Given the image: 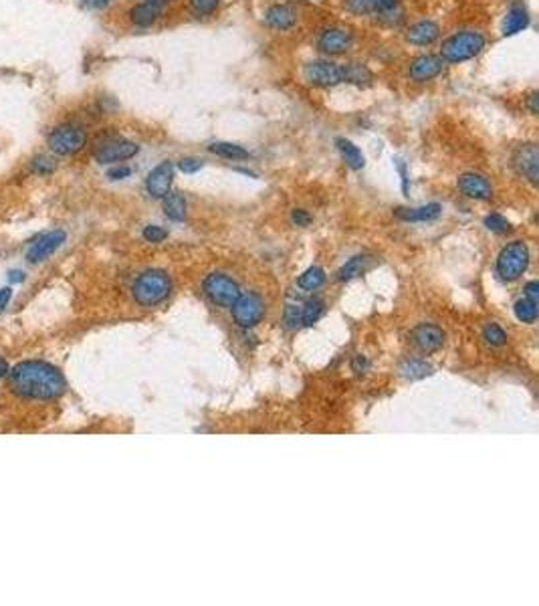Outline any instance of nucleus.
<instances>
[{
	"label": "nucleus",
	"mask_w": 539,
	"mask_h": 606,
	"mask_svg": "<svg viewBox=\"0 0 539 606\" xmlns=\"http://www.w3.org/2000/svg\"><path fill=\"white\" fill-rule=\"evenodd\" d=\"M432 372L431 364H426L424 360H406L404 364L400 366V374L404 376L406 380H420L424 376H429Z\"/></svg>",
	"instance_id": "obj_29"
},
{
	"label": "nucleus",
	"mask_w": 539,
	"mask_h": 606,
	"mask_svg": "<svg viewBox=\"0 0 539 606\" xmlns=\"http://www.w3.org/2000/svg\"><path fill=\"white\" fill-rule=\"evenodd\" d=\"M351 33L346 30V28L339 27H331L322 33V37L317 39V49L324 53V55L329 57H337L344 55L351 45Z\"/></svg>",
	"instance_id": "obj_14"
},
{
	"label": "nucleus",
	"mask_w": 539,
	"mask_h": 606,
	"mask_svg": "<svg viewBox=\"0 0 539 606\" xmlns=\"http://www.w3.org/2000/svg\"><path fill=\"white\" fill-rule=\"evenodd\" d=\"M265 23L275 30H289L295 27L297 13L289 4H273L265 13Z\"/></svg>",
	"instance_id": "obj_18"
},
{
	"label": "nucleus",
	"mask_w": 539,
	"mask_h": 606,
	"mask_svg": "<svg viewBox=\"0 0 539 606\" xmlns=\"http://www.w3.org/2000/svg\"><path fill=\"white\" fill-rule=\"evenodd\" d=\"M303 79L315 87H334L341 83V65L329 61H313L303 67Z\"/></svg>",
	"instance_id": "obj_10"
},
{
	"label": "nucleus",
	"mask_w": 539,
	"mask_h": 606,
	"mask_svg": "<svg viewBox=\"0 0 539 606\" xmlns=\"http://www.w3.org/2000/svg\"><path fill=\"white\" fill-rule=\"evenodd\" d=\"M203 287L204 293L210 297V302H215L220 307H229V309L241 295L239 283L225 273H210L204 279Z\"/></svg>",
	"instance_id": "obj_7"
},
{
	"label": "nucleus",
	"mask_w": 539,
	"mask_h": 606,
	"mask_svg": "<svg viewBox=\"0 0 539 606\" xmlns=\"http://www.w3.org/2000/svg\"><path fill=\"white\" fill-rule=\"evenodd\" d=\"M374 81V73L364 63H346L341 65V83H350L356 87H368Z\"/></svg>",
	"instance_id": "obj_21"
},
{
	"label": "nucleus",
	"mask_w": 539,
	"mask_h": 606,
	"mask_svg": "<svg viewBox=\"0 0 539 606\" xmlns=\"http://www.w3.org/2000/svg\"><path fill=\"white\" fill-rule=\"evenodd\" d=\"M164 200V215L170 219V221L180 222L186 219V208H188V202L184 198V194L180 193H168L162 198Z\"/></svg>",
	"instance_id": "obj_25"
},
{
	"label": "nucleus",
	"mask_w": 539,
	"mask_h": 606,
	"mask_svg": "<svg viewBox=\"0 0 539 606\" xmlns=\"http://www.w3.org/2000/svg\"><path fill=\"white\" fill-rule=\"evenodd\" d=\"M325 283V271L322 267H310L303 275L297 279V285L303 291L319 290Z\"/></svg>",
	"instance_id": "obj_30"
},
{
	"label": "nucleus",
	"mask_w": 539,
	"mask_h": 606,
	"mask_svg": "<svg viewBox=\"0 0 539 606\" xmlns=\"http://www.w3.org/2000/svg\"><path fill=\"white\" fill-rule=\"evenodd\" d=\"M87 132L85 127L77 124H61L51 130V134L47 136V146L49 152L55 156L67 158V156H75L87 146Z\"/></svg>",
	"instance_id": "obj_4"
},
{
	"label": "nucleus",
	"mask_w": 539,
	"mask_h": 606,
	"mask_svg": "<svg viewBox=\"0 0 539 606\" xmlns=\"http://www.w3.org/2000/svg\"><path fill=\"white\" fill-rule=\"evenodd\" d=\"M8 388L27 400H57L67 392V380L59 368L42 360H25L8 372Z\"/></svg>",
	"instance_id": "obj_1"
},
{
	"label": "nucleus",
	"mask_w": 539,
	"mask_h": 606,
	"mask_svg": "<svg viewBox=\"0 0 539 606\" xmlns=\"http://www.w3.org/2000/svg\"><path fill=\"white\" fill-rule=\"evenodd\" d=\"M513 166L517 172L527 178L531 184H538L539 180V150L535 144H523L513 154Z\"/></svg>",
	"instance_id": "obj_12"
},
{
	"label": "nucleus",
	"mask_w": 539,
	"mask_h": 606,
	"mask_svg": "<svg viewBox=\"0 0 539 606\" xmlns=\"http://www.w3.org/2000/svg\"><path fill=\"white\" fill-rule=\"evenodd\" d=\"M172 291V279L162 269H148L135 277L132 295L142 307H154L168 299Z\"/></svg>",
	"instance_id": "obj_2"
},
{
	"label": "nucleus",
	"mask_w": 539,
	"mask_h": 606,
	"mask_svg": "<svg viewBox=\"0 0 539 606\" xmlns=\"http://www.w3.org/2000/svg\"><path fill=\"white\" fill-rule=\"evenodd\" d=\"M203 166V160H198V158H182V160L178 162V168H180L184 174H194V172H198Z\"/></svg>",
	"instance_id": "obj_38"
},
{
	"label": "nucleus",
	"mask_w": 539,
	"mask_h": 606,
	"mask_svg": "<svg viewBox=\"0 0 539 606\" xmlns=\"http://www.w3.org/2000/svg\"><path fill=\"white\" fill-rule=\"evenodd\" d=\"M8 372H11V366H8V362L0 356V380H2V378H6V376H8Z\"/></svg>",
	"instance_id": "obj_47"
},
{
	"label": "nucleus",
	"mask_w": 539,
	"mask_h": 606,
	"mask_svg": "<svg viewBox=\"0 0 539 606\" xmlns=\"http://www.w3.org/2000/svg\"><path fill=\"white\" fill-rule=\"evenodd\" d=\"M140 152V146L132 139L120 138V136H111V138L101 139L95 148L93 156L97 164H115L134 158Z\"/></svg>",
	"instance_id": "obj_6"
},
{
	"label": "nucleus",
	"mask_w": 539,
	"mask_h": 606,
	"mask_svg": "<svg viewBox=\"0 0 539 606\" xmlns=\"http://www.w3.org/2000/svg\"><path fill=\"white\" fill-rule=\"evenodd\" d=\"M398 0H346V8L351 14H374L386 13L396 8Z\"/></svg>",
	"instance_id": "obj_23"
},
{
	"label": "nucleus",
	"mask_w": 539,
	"mask_h": 606,
	"mask_svg": "<svg viewBox=\"0 0 539 606\" xmlns=\"http://www.w3.org/2000/svg\"><path fill=\"white\" fill-rule=\"evenodd\" d=\"M483 340H485L489 345L499 348V345L507 344V333H505V330H503L501 326H497V324H487L485 330H483Z\"/></svg>",
	"instance_id": "obj_34"
},
{
	"label": "nucleus",
	"mask_w": 539,
	"mask_h": 606,
	"mask_svg": "<svg viewBox=\"0 0 539 606\" xmlns=\"http://www.w3.org/2000/svg\"><path fill=\"white\" fill-rule=\"evenodd\" d=\"M325 311V303L322 299H310L301 305V326L303 328H310L313 324L319 321V317L324 316Z\"/></svg>",
	"instance_id": "obj_28"
},
{
	"label": "nucleus",
	"mask_w": 539,
	"mask_h": 606,
	"mask_svg": "<svg viewBox=\"0 0 539 606\" xmlns=\"http://www.w3.org/2000/svg\"><path fill=\"white\" fill-rule=\"evenodd\" d=\"M374 263L376 261H374L372 257H368V255L351 257L350 261L346 263V265L337 271L336 279L337 281H351V279H356V277H362L374 267Z\"/></svg>",
	"instance_id": "obj_22"
},
{
	"label": "nucleus",
	"mask_w": 539,
	"mask_h": 606,
	"mask_svg": "<svg viewBox=\"0 0 539 606\" xmlns=\"http://www.w3.org/2000/svg\"><path fill=\"white\" fill-rule=\"evenodd\" d=\"M527 108H529V111H531L533 115H538L539 113V93L538 91H533L531 96L527 97Z\"/></svg>",
	"instance_id": "obj_43"
},
{
	"label": "nucleus",
	"mask_w": 539,
	"mask_h": 606,
	"mask_svg": "<svg viewBox=\"0 0 539 606\" xmlns=\"http://www.w3.org/2000/svg\"><path fill=\"white\" fill-rule=\"evenodd\" d=\"M134 174V170L130 168V166H113V168H109L108 170V178L109 180H125L130 178Z\"/></svg>",
	"instance_id": "obj_39"
},
{
	"label": "nucleus",
	"mask_w": 539,
	"mask_h": 606,
	"mask_svg": "<svg viewBox=\"0 0 539 606\" xmlns=\"http://www.w3.org/2000/svg\"><path fill=\"white\" fill-rule=\"evenodd\" d=\"M208 152L220 156V158H227V160H246L249 158V150H244L239 144H230V142H212L208 146Z\"/></svg>",
	"instance_id": "obj_27"
},
{
	"label": "nucleus",
	"mask_w": 539,
	"mask_h": 606,
	"mask_svg": "<svg viewBox=\"0 0 539 606\" xmlns=\"http://www.w3.org/2000/svg\"><path fill=\"white\" fill-rule=\"evenodd\" d=\"M443 207L438 202H431L418 208H396V217L404 222H429L438 219Z\"/></svg>",
	"instance_id": "obj_20"
},
{
	"label": "nucleus",
	"mask_w": 539,
	"mask_h": 606,
	"mask_svg": "<svg viewBox=\"0 0 539 606\" xmlns=\"http://www.w3.org/2000/svg\"><path fill=\"white\" fill-rule=\"evenodd\" d=\"M485 49V37L477 30H460L450 35L441 49V59L445 63H463L477 57Z\"/></svg>",
	"instance_id": "obj_3"
},
{
	"label": "nucleus",
	"mask_w": 539,
	"mask_h": 606,
	"mask_svg": "<svg viewBox=\"0 0 539 606\" xmlns=\"http://www.w3.org/2000/svg\"><path fill=\"white\" fill-rule=\"evenodd\" d=\"M230 309H232L234 321L241 328H255L265 316V303L256 293H244V295L241 293Z\"/></svg>",
	"instance_id": "obj_8"
},
{
	"label": "nucleus",
	"mask_w": 539,
	"mask_h": 606,
	"mask_svg": "<svg viewBox=\"0 0 539 606\" xmlns=\"http://www.w3.org/2000/svg\"><path fill=\"white\" fill-rule=\"evenodd\" d=\"M8 279H11V283H23L25 279H27V275H25V271H11L8 273Z\"/></svg>",
	"instance_id": "obj_46"
},
{
	"label": "nucleus",
	"mask_w": 539,
	"mask_h": 606,
	"mask_svg": "<svg viewBox=\"0 0 539 606\" xmlns=\"http://www.w3.org/2000/svg\"><path fill=\"white\" fill-rule=\"evenodd\" d=\"M336 148L339 150V154H341L344 162L350 166L351 170H362V168H364L365 164L364 154H362V150H360L353 142H350V139H346V138H337Z\"/></svg>",
	"instance_id": "obj_26"
},
{
	"label": "nucleus",
	"mask_w": 539,
	"mask_h": 606,
	"mask_svg": "<svg viewBox=\"0 0 539 606\" xmlns=\"http://www.w3.org/2000/svg\"><path fill=\"white\" fill-rule=\"evenodd\" d=\"M410 340L422 354H434L445 344V331L432 324H420L410 331Z\"/></svg>",
	"instance_id": "obj_11"
},
{
	"label": "nucleus",
	"mask_w": 539,
	"mask_h": 606,
	"mask_svg": "<svg viewBox=\"0 0 539 606\" xmlns=\"http://www.w3.org/2000/svg\"><path fill=\"white\" fill-rule=\"evenodd\" d=\"M113 0H81L83 6L91 8V11H101V8H108Z\"/></svg>",
	"instance_id": "obj_42"
},
{
	"label": "nucleus",
	"mask_w": 539,
	"mask_h": 606,
	"mask_svg": "<svg viewBox=\"0 0 539 606\" xmlns=\"http://www.w3.org/2000/svg\"><path fill=\"white\" fill-rule=\"evenodd\" d=\"M301 2H322V0H301Z\"/></svg>",
	"instance_id": "obj_49"
},
{
	"label": "nucleus",
	"mask_w": 539,
	"mask_h": 606,
	"mask_svg": "<svg viewBox=\"0 0 539 606\" xmlns=\"http://www.w3.org/2000/svg\"><path fill=\"white\" fill-rule=\"evenodd\" d=\"M142 236H144L148 243H152V245H158V243H162V241L168 239V231L162 229V227H158V224H148V227L142 231Z\"/></svg>",
	"instance_id": "obj_36"
},
{
	"label": "nucleus",
	"mask_w": 539,
	"mask_h": 606,
	"mask_svg": "<svg viewBox=\"0 0 539 606\" xmlns=\"http://www.w3.org/2000/svg\"><path fill=\"white\" fill-rule=\"evenodd\" d=\"M445 69V61L441 59V55H422L416 57L412 63H410V69H408V75L410 79L416 83H426L432 81L434 77H438Z\"/></svg>",
	"instance_id": "obj_15"
},
{
	"label": "nucleus",
	"mask_w": 539,
	"mask_h": 606,
	"mask_svg": "<svg viewBox=\"0 0 539 606\" xmlns=\"http://www.w3.org/2000/svg\"><path fill=\"white\" fill-rule=\"evenodd\" d=\"M523 297L531 299V302H538L539 299V283L538 281H529L526 287H523Z\"/></svg>",
	"instance_id": "obj_41"
},
{
	"label": "nucleus",
	"mask_w": 539,
	"mask_h": 606,
	"mask_svg": "<svg viewBox=\"0 0 539 606\" xmlns=\"http://www.w3.org/2000/svg\"><path fill=\"white\" fill-rule=\"evenodd\" d=\"M458 190L469 196L472 200H489L493 196V188L489 184V180L477 172H465L457 180Z\"/></svg>",
	"instance_id": "obj_16"
},
{
	"label": "nucleus",
	"mask_w": 539,
	"mask_h": 606,
	"mask_svg": "<svg viewBox=\"0 0 539 606\" xmlns=\"http://www.w3.org/2000/svg\"><path fill=\"white\" fill-rule=\"evenodd\" d=\"M291 221H293V224H297V227H310L311 217L307 210H303V208H295V210L291 212Z\"/></svg>",
	"instance_id": "obj_40"
},
{
	"label": "nucleus",
	"mask_w": 539,
	"mask_h": 606,
	"mask_svg": "<svg viewBox=\"0 0 539 606\" xmlns=\"http://www.w3.org/2000/svg\"><path fill=\"white\" fill-rule=\"evenodd\" d=\"M529 267V247L523 241H513L501 248L497 257V275L503 281H517Z\"/></svg>",
	"instance_id": "obj_5"
},
{
	"label": "nucleus",
	"mask_w": 539,
	"mask_h": 606,
	"mask_svg": "<svg viewBox=\"0 0 539 606\" xmlns=\"http://www.w3.org/2000/svg\"><path fill=\"white\" fill-rule=\"evenodd\" d=\"M11 297H13V290H11V287H2V290H0V311L8 305Z\"/></svg>",
	"instance_id": "obj_45"
},
{
	"label": "nucleus",
	"mask_w": 539,
	"mask_h": 606,
	"mask_svg": "<svg viewBox=\"0 0 539 606\" xmlns=\"http://www.w3.org/2000/svg\"><path fill=\"white\" fill-rule=\"evenodd\" d=\"M438 37H441V28L432 21H420V23L408 28V33H406V41L416 45V47L432 45Z\"/></svg>",
	"instance_id": "obj_19"
},
{
	"label": "nucleus",
	"mask_w": 539,
	"mask_h": 606,
	"mask_svg": "<svg viewBox=\"0 0 539 606\" xmlns=\"http://www.w3.org/2000/svg\"><path fill=\"white\" fill-rule=\"evenodd\" d=\"M65 241H67V233L61 231V229L47 231V233L35 236V241L27 248V261L33 263V265L47 261L49 257H53L55 253L63 247Z\"/></svg>",
	"instance_id": "obj_9"
},
{
	"label": "nucleus",
	"mask_w": 539,
	"mask_h": 606,
	"mask_svg": "<svg viewBox=\"0 0 539 606\" xmlns=\"http://www.w3.org/2000/svg\"><path fill=\"white\" fill-rule=\"evenodd\" d=\"M483 224H485L491 233L505 234V233H509V231H511V222L507 221L503 215H497V212H491V215H487L485 219H483Z\"/></svg>",
	"instance_id": "obj_33"
},
{
	"label": "nucleus",
	"mask_w": 539,
	"mask_h": 606,
	"mask_svg": "<svg viewBox=\"0 0 539 606\" xmlns=\"http://www.w3.org/2000/svg\"><path fill=\"white\" fill-rule=\"evenodd\" d=\"M368 366H370V362H368V360L364 358V356H356V360H353V366H351V368H353V372H365V370H368Z\"/></svg>",
	"instance_id": "obj_44"
},
{
	"label": "nucleus",
	"mask_w": 539,
	"mask_h": 606,
	"mask_svg": "<svg viewBox=\"0 0 539 606\" xmlns=\"http://www.w3.org/2000/svg\"><path fill=\"white\" fill-rule=\"evenodd\" d=\"M285 324H287L289 330L303 328V326H301V305H287V309H285Z\"/></svg>",
	"instance_id": "obj_37"
},
{
	"label": "nucleus",
	"mask_w": 539,
	"mask_h": 606,
	"mask_svg": "<svg viewBox=\"0 0 539 606\" xmlns=\"http://www.w3.org/2000/svg\"><path fill=\"white\" fill-rule=\"evenodd\" d=\"M172 182H174V164L172 162H162L158 164L146 178V190L152 198H158L162 200L166 194L170 193L172 188Z\"/></svg>",
	"instance_id": "obj_13"
},
{
	"label": "nucleus",
	"mask_w": 539,
	"mask_h": 606,
	"mask_svg": "<svg viewBox=\"0 0 539 606\" xmlns=\"http://www.w3.org/2000/svg\"><path fill=\"white\" fill-rule=\"evenodd\" d=\"M144 2H149V4H154V6H158V8H164V6L170 4L172 0H144Z\"/></svg>",
	"instance_id": "obj_48"
},
{
	"label": "nucleus",
	"mask_w": 539,
	"mask_h": 606,
	"mask_svg": "<svg viewBox=\"0 0 539 606\" xmlns=\"http://www.w3.org/2000/svg\"><path fill=\"white\" fill-rule=\"evenodd\" d=\"M529 11H527L526 2L523 0H515L509 11L505 14V21H503V35L505 37H513L517 33H521L523 28L529 27Z\"/></svg>",
	"instance_id": "obj_17"
},
{
	"label": "nucleus",
	"mask_w": 539,
	"mask_h": 606,
	"mask_svg": "<svg viewBox=\"0 0 539 606\" xmlns=\"http://www.w3.org/2000/svg\"><path fill=\"white\" fill-rule=\"evenodd\" d=\"M160 16H162V8H158L149 2H140L130 11V21L140 28H148L156 25Z\"/></svg>",
	"instance_id": "obj_24"
},
{
	"label": "nucleus",
	"mask_w": 539,
	"mask_h": 606,
	"mask_svg": "<svg viewBox=\"0 0 539 606\" xmlns=\"http://www.w3.org/2000/svg\"><path fill=\"white\" fill-rule=\"evenodd\" d=\"M218 2L220 0H190V11L196 18H204L215 13L218 8Z\"/></svg>",
	"instance_id": "obj_35"
},
{
	"label": "nucleus",
	"mask_w": 539,
	"mask_h": 606,
	"mask_svg": "<svg viewBox=\"0 0 539 606\" xmlns=\"http://www.w3.org/2000/svg\"><path fill=\"white\" fill-rule=\"evenodd\" d=\"M513 311H515V317H517L519 321H523V324H535V319H538L539 316L538 302H531V299L523 297V299L515 302Z\"/></svg>",
	"instance_id": "obj_31"
},
{
	"label": "nucleus",
	"mask_w": 539,
	"mask_h": 606,
	"mask_svg": "<svg viewBox=\"0 0 539 606\" xmlns=\"http://www.w3.org/2000/svg\"><path fill=\"white\" fill-rule=\"evenodd\" d=\"M57 170V162H55L53 156L49 154H37L33 160H30V172L37 174V176H49Z\"/></svg>",
	"instance_id": "obj_32"
}]
</instances>
